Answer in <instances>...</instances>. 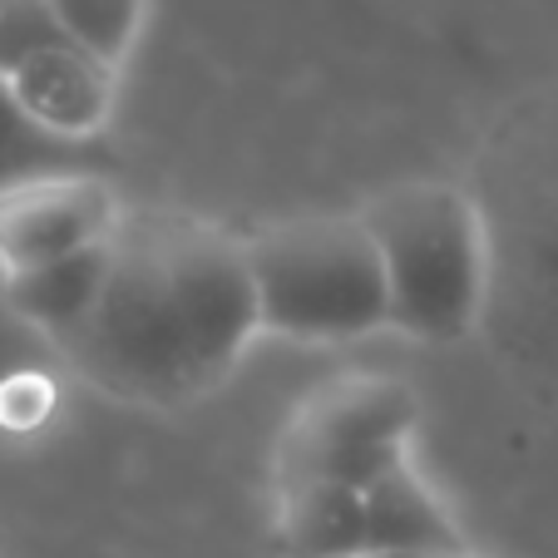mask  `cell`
Returning a JSON list of instances; mask_svg holds the SVG:
<instances>
[{
    "instance_id": "obj_1",
    "label": "cell",
    "mask_w": 558,
    "mask_h": 558,
    "mask_svg": "<svg viewBox=\"0 0 558 558\" xmlns=\"http://www.w3.org/2000/svg\"><path fill=\"white\" fill-rule=\"evenodd\" d=\"M105 247V287L54 351L119 401L208 396L257 331L243 238L179 208H134L114 218Z\"/></svg>"
},
{
    "instance_id": "obj_2",
    "label": "cell",
    "mask_w": 558,
    "mask_h": 558,
    "mask_svg": "<svg viewBox=\"0 0 558 558\" xmlns=\"http://www.w3.org/2000/svg\"><path fill=\"white\" fill-rule=\"evenodd\" d=\"M386 277V327L454 341L485 302V222L450 183H396L356 213Z\"/></svg>"
},
{
    "instance_id": "obj_3",
    "label": "cell",
    "mask_w": 558,
    "mask_h": 558,
    "mask_svg": "<svg viewBox=\"0 0 558 558\" xmlns=\"http://www.w3.org/2000/svg\"><path fill=\"white\" fill-rule=\"evenodd\" d=\"M257 327L296 341H347L386 327V277L356 213H312L243 238Z\"/></svg>"
},
{
    "instance_id": "obj_4",
    "label": "cell",
    "mask_w": 558,
    "mask_h": 558,
    "mask_svg": "<svg viewBox=\"0 0 558 558\" xmlns=\"http://www.w3.org/2000/svg\"><path fill=\"white\" fill-rule=\"evenodd\" d=\"M415 415H421L415 390L376 371H351V376L306 390L277 435V489L371 485L380 470L405 460Z\"/></svg>"
},
{
    "instance_id": "obj_5",
    "label": "cell",
    "mask_w": 558,
    "mask_h": 558,
    "mask_svg": "<svg viewBox=\"0 0 558 558\" xmlns=\"http://www.w3.org/2000/svg\"><path fill=\"white\" fill-rule=\"evenodd\" d=\"M119 203L99 173H60L0 193V267H25L70 257L109 238Z\"/></svg>"
},
{
    "instance_id": "obj_6",
    "label": "cell",
    "mask_w": 558,
    "mask_h": 558,
    "mask_svg": "<svg viewBox=\"0 0 558 558\" xmlns=\"http://www.w3.org/2000/svg\"><path fill=\"white\" fill-rule=\"evenodd\" d=\"M5 85L35 129L74 144H89L114 109V64L95 60L70 40L35 50Z\"/></svg>"
},
{
    "instance_id": "obj_7",
    "label": "cell",
    "mask_w": 558,
    "mask_h": 558,
    "mask_svg": "<svg viewBox=\"0 0 558 558\" xmlns=\"http://www.w3.org/2000/svg\"><path fill=\"white\" fill-rule=\"evenodd\" d=\"M361 514H366V554H460L464 548L454 519L405 460L361 485Z\"/></svg>"
},
{
    "instance_id": "obj_8",
    "label": "cell",
    "mask_w": 558,
    "mask_h": 558,
    "mask_svg": "<svg viewBox=\"0 0 558 558\" xmlns=\"http://www.w3.org/2000/svg\"><path fill=\"white\" fill-rule=\"evenodd\" d=\"M277 554L282 558H361L366 554L361 489H347V485L277 489Z\"/></svg>"
},
{
    "instance_id": "obj_9",
    "label": "cell",
    "mask_w": 558,
    "mask_h": 558,
    "mask_svg": "<svg viewBox=\"0 0 558 558\" xmlns=\"http://www.w3.org/2000/svg\"><path fill=\"white\" fill-rule=\"evenodd\" d=\"M105 267L109 247L95 243L70 257H54V263L25 267V272H5V302L15 306V316H25L31 327H40L54 341L60 331L89 316L99 287H105Z\"/></svg>"
},
{
    "instance_id": "obj_10",
    "label": "cell",
    "mask_w": 558,
    "mask_h": 558,
    "mask_svg": "<svg viewBox=\"0 0 558 558\" xmlns=\"http://www.w3.org/2000/svg\"><path fill=\"white\" fill-rule=\"evenodd\" d=\"M60 173H95L89 169V144L35 129L11 99V85L0 80V193L35 179H60Z\"/></svg>"
},
{
    "instance_id": "obj_11",
    "label": "cell",
    "mask_w": 558,
    "mask_h": 558,
    "mask_svg": "<svg viewBox=\"0 0 558 558\" xmlns=\"http://www.w3.org/2000/svg\"><path fill=\"white\" fill-rule=\"evenodd\" d=\"M70 45L105 64H119L129 54L144 21V0H45Z\"/></svg>"
},
{
    "instance_id": "obj_12",
    "label": "cell",
    "mask_w": 558,
    "mask_h": 558,
    "mask_svg": "<svg viewBox=\"0 0 558 558\" xmlns=\"http://www.w3.org/2000/svg\"><path fill=\"white\" fill-rule=\"evenodd\" d=\"M60 40L64 35L45 0H0V80H11L35 50Z\"/></svg>"
},
{
    "instance_id": "obj_13",
    "label": "cell",
    "mask_w": 558,
    "mask_h": 558,
    "mask_svg": "<svg viewBox=\"0 0 558 558\" xmlns=\"http://www.w3.org/2000/svg\"><path fill=\"white\" fill-rule=\"evenodd\" d=\"M361 558H454V554H361Z\"/></svg>"
},
{
    "instance_id": "obj_14",
    "label": "cell",
    "mask_w": 558,
    "mask_h": 558,
    "mask_svg": "<svg viewBox=\"0 0 558 558\" xmlns=\"http://www.w3.org/2000/svg\"><path fill=\"white\" fill-rule=\"evenodd\" d=\"M454 558H489V554H474V548H460V554H454Z\"/></svg>"
}]
</instances>
